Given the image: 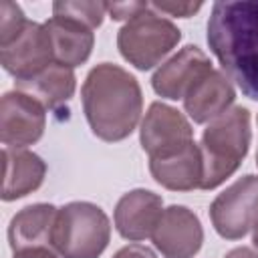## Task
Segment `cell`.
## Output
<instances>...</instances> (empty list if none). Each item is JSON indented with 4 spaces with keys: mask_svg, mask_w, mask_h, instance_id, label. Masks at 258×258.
Listing matches in <instances>:
<instances>
[{
    "mask_svg": "<svg viewBox=\"0 0 258 258\" xmlns=\"http://www.w3.org/2000/svg\"><path fill=\"white\" fill-rule=\"evenodd\" d=\"M206 38L222 73L258 101V0L216 2Z\"/></svg>",
    "mask_w": 258,
    "mask_h": 258,
    "instance_id": "obj_1",
    "label": "cell"
},
{
    "mask_svg": "<svg viewBox=\"0 0 258 258\" xmlns=\"http://www.w3.org/2000/svg\"><path fill=\"white\" fill-rule=\"evenodd\" d=\"M81 97L91 131L107 143L129 137L141 119V87L119 64L101 62L93 67L81 87Z\"/></svg>",
    "mask_w": 258,
    "mask_h": 258,
    "instance_id": "obj_2",
    "label": "cell"
},
{
    "mask_svg": "<svg viewBox=\"0 0 258 258\" xmlns=\"http://www.w3.org/2000/svg\"><path fill=\"white\" fill-rule=\"evenodd\" d=\"M250 139V111L246 107H232L210 121L200 143L204 161L202 189H216L240 167L248 153Z\"/></svg>",
    "mask_w": 258,
    "mask_h": 258,
    "instance_id": "obj_3",
    "label": "cell"
},
{
    "mask_svg": "<svg viewBox=\"0 0 258 258\" xmlns=\"http://www.w3.org/2000/svg\"><path fill=\"white\" fill-rule=\"evenodd\" d=\"M111 240L107 214L91 202L58 208L52 228V250L60 258H99Z\"/></svg>",
    "mask_w": 258,
    "mask_h": 258,
    "instance_id": "obj_4",
    "label": "cell"
},
{
    "mask_svg": "<svg viewBox=\"0 0 258 258\" xmlns=\"http://www.w3.org/2000/svg\"><path fill=\"white\" fill-rule=\"evenodd\" d=\"M181 40V30L167 18L159 16L151 4L127 20L117 32L121 56L139 71L159 64Z\"/></svg>",
    "mask_w": 258,
    "mask_h": 258,
    "instance_id": "obj_5",
    "label": "cell"
},
{
    "mask_svg": "<svg viewBox=\"0 0 258 258\" xmlns=\"http://www.w3.org/2000/svg\"><path fill=\"white\" fill-rule=\"evenodd\" d=\"M214 230L226 240L244 238L258 222V175H242L210 206Z\"/></svg>",
    "mask_w": 258,
    "mask_h": 258,
    "instance_id": "obj_6",
    "label": "cell"
},
{
    "mask_svg": "<svg viewBox=\"0 0 258 258\" xmlns=\"http://www.w3.org/2000/svg\"><path fill=\"white\" fill-rule=\"evenodd\" d=\"M139 141L149 159H159L189 145L194 141V129L183 113L161 101H155L149 105L141 121Z\"/></svg>",
    "mask_w": 258,
    "mask_h": 258,
    "instance_id": "obj_7",
    "label": "cell"
},
{
    "mask_svg": "<svg viewBox=\"0 0 258 258\" xmlns=\"http://www.w3.org/2000/svg\"><path fill=\"white\" fill-rule=\"evenodd\" d=\"M0 62L16 81H26L54 62L52 42L44 24L26 22L24 28L6 44H0Z\"/></svg>",
    "mask_w": 258,
    "mask_h": 258,
    "instance_id": "obj_8",
    "label": "cell"
},
{
    "mask_svg": "<svg viewBox=\"0 0 258 258\" xmlns=\"http://www.w3.org/2000/svg\"><path fill=\"white\" fill-rule=\"evenodd\" d=\"M46 127V107L18 89L4 93L0 103V139L6 147L34 145Z\"/></svg>",
    "mask_w": 258,
    "mask_h": 258,
    "instance_id": "obj_9",
    "label": "cell"
},
{
    "mask_svg": "<svg viewBox=\"0 0 258 258\" xmlns=\"http://www.w3.org/2000/svg\"><path fill=\"white\" fill-rule=\"evenodd\" d=\"M163 258H194L204 242L200 218L185 206H169L151 236Z\"/></svg>",
    "mask_w": 258,
    "mask_h": 258,
    "instance_id": "obj_10",
    "label": "cell"
},
{
    "mask_svg": "<svg viewBox=\"0 0 258 258\" xmlns=\"http://www.w3.org/2000/svg\"><path fill=\"white\" fill-rule=\"evenodd\" d=\"M212 69L208 54L202 48L187 44L153 73L151 87L159 97L177 101L183 99L194 83Z\"/></svg>",
    "mask_w": 258,
    "mask_h": 258,
    "instance_id": "obj_11",
    "label": "cell"
},
{
    "mask_svg": "<svg viewBox=\"0 0 258 258\" xmlns=\"http://www.w3.org/2000/svg\"><path fill=\"white\" fill-rule=\"evenodd\" d=\"M163 214L161 196L149 189H131L123 194L115 206V228L129 242L151 238Z\"/></svg>",
    "mask_w": 258,
    "mask_h": 258,
    "instance_id": "obj_12",
    "label": "cell"
},
{
    "mask_svg": "<svg viewBox=\"0 0 258 258\" xmlns=\"http://www.w3.org/2000/svg\"><path fill=\"white\" fill-rule=\"evenodd\" d=\"M236 99L230 79L222 71H208L183 97V109L194 123H210L224 115Z\"/></svg>",
    "mask_w": 258,
    "mask_h": 258,
    "instance_id": "obj_13",
    "label": "cell"
},
{
    "mask_svg": "<svg viewBox=\"0 0 258 258\" xmlns=\"http://www.w3.org/2000/svg\"><path fill=\"white\" fill-rule=\"evenodd\" d=\"M149 171L153 179L171 191H191L202 189L204 179V161L202 151L196 141L185 145L173 155L149 159Z\"/></svg>",
    "mask_w": 258,
    "mask_h": 258,
    "instance_id": "obj_14",
    "label": "cell"
},
{
    "mask_svg": "<svg viewBox=\"0 0 258 258\" xmlns=\"http://www.w3.org/2000/svg\"><path fill=\"white\" fill-rule=\"evenodd\" d=\"M44 28L52 42L54 62L75 69L89 60L95 44V32L91 26L69 16H52L44 22Z\"/></svg>",
    "mask_w": 258,
    "mask_h": 258,
    "instance_id": "obj_15",
    "label": "cell"
},
{
    "mask_svg": "<svg viewBox=\"0 0 258 258\" xmlns=\"http://www.w3.org/2000/svg\"><path fill=\"white\" fill-rule=\"evenodd\" d=\"M4 185L2 200L14 202L32 191H36L46 175V163L40 155L28 149H12L4 147Z\"/></svg>",
    "mask_w": 258,
    "mask_h": 258,
    "instance_id": "obj_16",
    "label": "cell"
},
{
    "mask_svg": "<svg viewBox=\"0 0 258 258\" xmlns=\"http://www.w3.org/2000/svg\"><path fill=\"white\" fill-rule=\"evenodd\" d=\"M58 208L52 204H32L22 208L8 226V244L12 252L50 246L52 248V228Z\"/></svg>",
    "mask_w": 258,
    "mask_h": 258,
    "instance_id": "obj_17",
    "label": "cell"
},
{
    "mask_svg": "<svg viewBox=\"0 0 258 258\" xmlns=\"http://www.w3.org/2000/svg\"><path fill=\"white\" fill-rule=\"evenodd\" d=\"M14 85L18 91L28 93L38 103H42L46 109H58L75 95L77 77L73 69L52 62L36 77L26 79V81H16Z\"/></svg>",
    "mask_w": 258,
    "mask_h": 258,
    "instance_id": "obj_18",
    "label": "cell"
},
{
    "mask_svg": "<svg viewBox=\"0 0 258 258\" xmlns=\"http://www.w3.org/2000/svg\"><path fill=\"white\" fill-rule=\"evenodd\" d=\"M107 12V2H69V0H60L52 4V16H69L75 20L85 22L87 26H91L93 30L99 28L103 24V16Z\"/></svg>",
    "mask_w": 258,
    "mask_h": 258,
    "instance_id": "obj_19",
    "label": "cell"
},
{
    "mask_svg": "<svg viewBox=\"0 0 258 258\" xmlns=\"http://www.w3.org/2000/svg\"><path fill=\"white\" fill-rule=\"evenodd\" d=\"M26 16L22 8L10 0H4L0 4V44L10 42L26 24Z\"/></svg>",
    "mask_w": 258,
    "mask_h": 258,
    "instance_id": "obj_20",
    "label": "cell"
},
{
    "mask_svg": "<svg viewBox=\"0 0 258 258\" xmlns=\"http://www.w3.org/2000/svg\"><path fill=\"white\" fill-rule=\"evenodd\" d=\"M149 4L153 10L165 12L169 16H179V18H189L202 8V2H149Z\"/></svg>",
    "mask_w": 258,
    "mask_h": 258,
    "instance_id": "obj_21",
    "label": "cell"
},
{
    "mask_svg": "<svg viewBox=\"0 0 258 258\" xmlns=\"http://www.w3.org/2000/svg\"><path fill=\"white\" fill-rule=\"evenodd\" d=\"M149 2H107V12L111 14L113 20H131L137 12H141Z\"/></svg>",
    "mask_w": 258,
    "mask_h": 258,
    "instance_id": "obj_22",
    "label": "cell"
},
{
    "mask_svg": "<svg viewBox=\"0 0 258 258\" xmlns=\"http://www.w3.org/2000/svg\"><path fill=\"white\" fill-rule=\"evenodd\" d=\"M113 258H157L155 252L149 248V246H143V244H129V246H123L121 250H117L113 254Z\"/></svg>",
    "mask_w": 258,
    "mask_h": 258,
    "instance_id": "obj_23",
    "label": "cell"
},
{
    "mask_svg": "<svg viewBox=\"0 0 258 258\" xmlns=\"http://www.w3.org/2000/svg\"><path fill=\"white\" fill-rule=\"evenodd\" d=\"M12 258H58V254L50 246H38V248H26L14 252Z\"/></svg>",
    "mask_w": 258,
    "mask_h": 258,
    "instance_id": "obj_24",
    "label": "cell"
},
{
    "mask_svg": "<svg viewBox=\"0 0 258 258\" xmlns=\"http://www.w3.org/2000/svg\"><path fill=\"white\" fill-rule=\"evenodd\" d=\"M224 258H258V250L248 248V246H240V248L230 250Z\"/></svg>",
    "mask_w": 258,
    "mask_h": 258,
    "instance_id": "obj_25",
    "label": "cell"
},
{
    "mask_svg": "<svg viewBox=\"0 0 258 258\" xmlns=\"http://www.w3.org/2000/svg\"><path fill=\"white\" fill-rule=\"evenodd\" d=\"M252 244H254V248L258 250V222H256L254 228H252Z\"/></svg>",
    "mask_w": 258,
    "mask_h": 258,
    "instance_id": "obj_26",
    "label": "cell"
},
{
    "mask_svg": "<svg viewBox=\"0 0 258 258\" xmlns=\"http://www.w3.org/2000/svg\"><path fill=\"white\" fill-rule=\"evenodd\" d=\"M256 165H258V153H256Z\"/></svg>",
    "mask_w": 258,
    "mask_h": 258,
    "instance_id": "obj_27",
    "label": "cell"
}]
</instances>
